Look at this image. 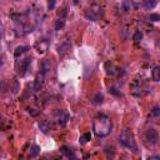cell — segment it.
I'll use <instances>...</instances> for the list:
<instances>
[{
	"label": "cell",
	"instance_id": "1",
	"mask_svg": "<svg viewBox=\"0 0 160 160\" xmlns=\"http://www.w3.org/2000/svg\"><path fill=\"white\" fill-rule=\"evenodd\" d=\"M111 128H113V124H111L110 118L106 115H103V114L98 115L93 122V130H94L95 135L100 136V138L108 136L111 133Z\"/></svg>",
	"mask_w": 160,
	"mask_h": 160
},
{
	"label": "cell",
	"instance_id": "2",
	"mask_svg": "<svg viewBox=\"0 0 160 160\" xmlns=\"http://www.w3.org/2000/svg\"><path fill=\"white\" fill-rule=\"evenodd\" d=\"M119 143L123 146H125L126 149L134 151V153L138 151V145H136V142H135L134 134L129 129H124L122 131V134L119 135Z\"/></svg>",
	"mask_w": 160,
	"mask_h": 160
},
{
	"label": "cell",
	"instance_id": "3",
	"mask_svg": "<svg viewBox=\"0 0 160 160\" xmlns=\"http://www.w3.org/2000/svg\"><path fill=\"white\" fill-rule=\"evenodd\" d=\"M145 139L148 140V143L150 145H156L159 143V134L154 128H150L145 134Z\"/></svg>",
	"mask_w": 160,
	"mask_h": 160
},
{
	"label": "cell",
	"instance_id": "4",
	"mask_svg": "<svg viewBox=\"0 0 160 160\" xmlns=\"http://www.w3.org/2000/svg\"><path fill=\"white\" fill-rule=\"evenodd\" d=\"M30 63H31V58H25L23 60H20V63L16 64V69H18L19 75H22V76L25 75V73H26Z\"/></svg>",
	"mask_w": 160,
	"mask_h": 160
},
{
	"label": "cell",
	"instance_id": "5",
	"mask_svg": "<svg viewBox=\"0 0 160 160\" xmlns=\"http://www.w3.org/2000/svg\"><path fill=\"white\" fill-rule=\"evenodd\" d=\"M146 93V88H145V84L142 82V80H138L133 84V94L136 95V96H140Z\"/></svg>",
	"mask_w": 160,
	"mask_h": 160
},
{
	"label": "cell",
	"instance_id": "6",
	"mask_svg": "<svg viewBox=\"0 0 160 160\" xmlns=\"http://www.w3.org/2000/svg\"><path fill=\"white\" fill-rule=\"evenodd\" d=\"M55 118H56V120H58V123H59L60 125L64 126V125L68 123V120H69V114L65 113V111H63V110H58Z\"/></svg>",
	"mask_w": 160,
	"mask_h": 160
},
{
	"label": "cell",
	"instance_id": "7",
	"mask_svg": "<svg viewBox=\"0 0 160 160\" xmlns=\"http://www.w3.org/2000/svg\"><path fill=\"white\" fill-rule=\"evenodd\" d=\"M85 16L89 20H91V22H95V20H98V18L100 16V11H99V9H89V10H86Z\"/></svg>",
	"mask_w": 160,
	"mask_h": 160
},
{
	"label": "cell",
	"instance_id": "8",
	"mask_svg": "<svg viewBox=\"0 0 160 160\" xmlns=\"http://www.w3.org/2000/svg\"><path fill=\"white\" fill-rule=\"evenodd\" d=\"M44 84V74L43 73H39L35 78V82H34V90H40Z\"/></svg>",
	"mask_w": 160,
	"mask_h": 160
},
{
	"label": "cell",
	"instance_id": "9",
	"mask_svg": "<svg viewBox=\"0 0 160 160\" xmlns=\"http://www.w3.org/2000/svg\"><path fill=\"white\" fill-rule=\"evenodd\" d=\"M50 70H51V63H50V60L44 59L43 62H42V64H40V73H43V74L45 75V74H48Z\"/></svg>",
	"mask_w": 160,
	"mask_h": 160
},
{
	"label": "cell",
	"instance_id": "10",
	"mask_svg": "<svg viewBox=\"0 0 160 160\" xmlns=\"http://www.w3.org/2000/svg\"><path fill=\"white\" fill-rule=\"evenodd\" d=\"M48 42L46 40H40V42L35 45V48H36V51L38 53H40V54H44L46 50H48Z\"/></svg>",
	"mask_w": 160,
	"mask_h": 160
},
{
	"label": "cell",
	"instance_id": "11",
	"mask_svg": "<svg viewBox=\"0 0 160 160\" xmlns=\"http://www.w3.org/2000/svg\"><path fill=\"white\" fill-rule=\"evenodd\" d=\"M28 46L26 45H22V46H18L16 49H15V51H14V56L15 58H19L20 55H22V54H24V53H26L28 51Z\"/></svg>",
	"mask_w": 160,
	"mask_h": 160
},
{
	"label": "cell",
	"instance_id": "12",
	"mask_svg": "<svg viewBox=\"0 0 160 160\" xmlns=\"http://www.w3.org/2000/svg\"><path fill=\"white\" fill-rule=\"evenodd\" d=\"M153 80L154 82H159L160 80V66H154L153 69Z\"/></svg>",
	"mask_w": 160,
	"mask_h": 160
},
{
	"label": "cell",
	"instance_id": "13",
	"mask_svg": "<svg viewBox=\"0 0 160 160\" xmlns=\"http://www.w3.org/2000/svg\"><path fill=\"white\" fill-rule=\"evenodd\" d=\"M103 102H104V96H103V94L96 93V94L94 95V98H93V103H94V104H102Z\"/></svg>",
	"mask_w": 160,
	"mask_h": 160
},
{
	"label": "cell",
	"instance_id": "14",
	"mask_svg": "<svg viewBox=\"0 0 160 160\" xmlns=\"http://www.w3.org/2000/svg\"><path fill=\"white\" fill-rule=\"evenodd\" d=\"M156 6V0H145L144 3V8L148 9V10H151Z\"/></svg>",
	"mask_w": 160,
	"mask_h": 160
},
{
	"label": "cell",
	"instance_id": "15",
	"mask_svg": "<svg viewBox=\"0 0 160 160\" xmlns=\"http://www.w3.org/2000/svg\"><path fill=\"white\" fill-rule=\"evenodd\" d=\"M105 69H106V73H108V74H110V75H114V74H115V66L113 65V63L108 62V63L105 64Z\"/></svg>",
	"mask_w": 160,
	"mask_h": 160
},
{
	"label": "cell",
	"instance_id": "16",
	"mask_svg": "<svg viewBox=\"0 0 160 160\" xmlns=\"http://www.w3.org/2000/svg\"><path fill=\"white\" fill-rule=\"evenodd\" d=\"M90 139H91V134H90V133H85V134H83L82 138H80V144H86Z\"/></svg>",
	"mask_w": 160,
	"mask_h": 160
},
{
	"label": "cell",
	"instance_id": "17",
	"mask_svg": "<svg viewBox=\"0 0 160 160\" xmlns=\"http://www.w3.org/2000/svg\"><path fill=\"white\" fill-rule=\"evenodd\" d=\"M39 126H40V129H42L43 133H48V131L50 130V125H49V123H46V122H42V123L39 124Z\"/></svg>",
	"mask_w": 160,
	"mask_h": 160
},
{
	"label": "cell",
	"instance_id": "18",
	"mask_svg": "<svg viewBox=\"0 0 160 160\" xmlns=\"http://www.w3.org/2000/svg\"><path fill=\"white\" fill-rule=\"evenodd\" d=\"M69 46H70V44H69V43H65V44H63V45H60V46L58 48L59 54H63V53H65V51L69 49Z\"/></svg>",
	"mask_w": 160,
	"mask_h": 160
},
{
	"label": "cell",
	"instance_id": "19",
	"mask_svg": "<svg viewBox=\"0 0 160 160\" xmlns=\"http://www.w3.org/2000/svg\"><path fill=\"white\" fill-rule=\"evenodd\" d=\"M122 8L124 11H129L130 8H131V4H130V0H124L123 4H122Z\"/></svg>",
	"mask_w": 160,
	"mask_h": 160
},
{
	"label": "cell",
	"instance_id": "20",
	"mask_svg": "<svg viewBox=\"0 0 160 160\" xmlns=\"http://www.w3.org/2000/svg\"><path fill=\"white\" fill-rule=\"evenodd\" d=\"M142 39H143V33H142V31H136V33L134 34V36H133V40H134L135 43H139Z\"/></svg>",
	"mask_w": 160,
	"mask_h": 160
},
{
	"label": "cell",
	"instance_id": "21",
	"mask_svg": "<svg viewBox=\"0 0 160 160\" xmlns=\"http://www.w3.org/2000/svg\"><path fill=\"white\" fill-rule=\"evenodd\" d=\"M40 153V148L38 146V145H34V146H31V151H30V156H36L38 154Z\"/></svg>",
	"mask_w": 160,
	"mask_h": 160
},
{
	"label": "cell",
	"instance_id": "22",
	"mask_svg": "<svg viewBox=\"0 0 160 160\" xmlns=\"http://www.w3.org/2000/svg\"><path fill=\"white\" fill-rule=\"evenodd\" d=\"M64 24H65L64 20H63V19H59L58 22H56V24H55V29H56V30H60V29L64 26Z\"/></svg>",
	"mask_w": 160,
	"mask_h": 160
},
{
	"label": "cell",
	"instance_id": "23",
	"mask_svg": "<svg viewBox=\"0 0 160 160\" xmlns=\"http://www.w3.org/2000/svg\"><path fill=\"white\" fill-rule=\"evenodd\" d=\"M131 3H133L134 9H139L140 6H142V4H143L142 0H131Z\"/></svg>",
	"mask_w": 160,
	"mask_h": 160
},
{
	"label": "cell",
	"instance_id": "24",
	"mask_svg": "<svg viewBox=\"0 0 160 160\" xmlns=\"http://www.w3.org/2000/svg\"><path fill=\"white\" fill-rule=\"evenodd\" d=\"M62 150H63V153H64V154H65V155H66L68 158H75V155H74V154H73L71 151H69V150H68V149H66L65 146H64V148H63Z\"/></svg>",
	"mask_w": 160,
	"mask_h": 160
},
{
	"label": "cell",
	"instance_id": "25",
	"mask_svg": "<svg viewBox=\"0 0 160 160\" xmlns=\"http://www.w3.org/2000/svg\"><path fill=\"white\" fill-rule=\"evenodd\" d=\"M149 20H151V22H159L160 16H159L158 14H151V15L149 16Z\"/></svg>",
	"mask_w": 160,
	"mask_h": 160
},
{
	"label": "cell",
	"instance_id": "26",
	"mask_svg": "<svg viewBox=\"0 0 160 160\" xmlns=\"http://www.w3.org/2000/svg\"><path fill=\"white\" fill-rule=\"evenodd\" d=\"M18 91H19V83H18V80H16V79H14V88H13V93L16 94Z\"/></svg>",
	"mask_w": 160,
	"mask_h": 160
},
{
	"label": "cell",
	"instance_id": "27",
	"mask_svg": "<svg viewBox=\"0 0 160 160\" xmlns=\"http://www.w3.org/2000/svg\"><path fill=\"white\" fill-rule=\"evenodd\" d=\"M55 0H49L48 2V8H49V10H53L54 8H55Z\"/></svg>",
	"mask_w": 160,
	"mask_h": 160
},
{
	"label": "cell",
	"instance_id": "28",
	"mask_svg": "<svg viewBox=\"0 0 160 160\" xmlns=\"http://www.w3.org/2000/svg\"><path fill=\"white\" fill-rule=\"evenodd\" d=\"M151 113H153V115H154V116H159V115H160V110H159V108H158V106H155V108L153 109V111H151Z\"/></svg>",
	"mask_w": 160,
	"mask_h": 160
},
{
	"label": "cell",
	"instance_id": "29",
	"mask_svg": "<svg viewBox=\"0 0 160 160\" xmlns=\"http://www.w3.org/2000/svg\"><path fill=\"white\" fill-rule=\"evenodd\" d=\"M29 114L33 115V116H36L39 114V111H35V109H29Z\"/></svg>",
	"mask_w": 160,
	"mask_h": 160
},
{
	"label": "cell",
	"instance_id": "30",
	"mask_svg": "<svg viewBox=\"0 0 160 160\" xmlns=\"http://www.w3.org/2000/svg\"><path fill=\"white\" fill-rule=\"evenodd\" d=\"M110 93H111V94H114V95H120V93H118L115 88H111V89H110Z\"/></svg>",
	"mask_w": 160,
	"mask_h": 160
},
{
	"label": "cell",
	"instance_id": "31",
	"mask_svg": "<svg viewBox=\"0 0 160 160\" xmlns=\"http://www.w3.org/2000/svg\"><path fill=\"white\" fill-rule=\"evenodd\" d=\"M2 30H3V24H2V20H0V34H2Z\"/></svg>",
	"mask_w": 160,
	"mask_h": 160
},
{
	"label": "cell",
	"instance_id": "32",
	"mask_svg": "<svg viewBox=\"0 0 160 160\" xmlns=\"http://www.w3.org/2000/svg\"><path fill=\"white\" fill-rule=\"evenodd\" d=\"M0 65H2V60H0Z\"/></svg>",
	"mask_w": 160,
	"mask_h": 160
}]
</instances>
